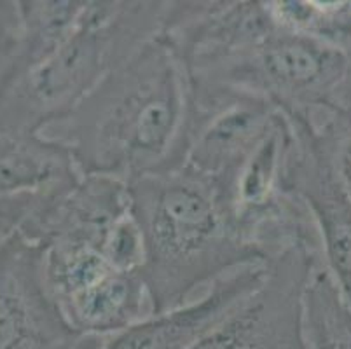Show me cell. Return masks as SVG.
I'll return each mask as SVG.
<instances>
[{"instance_id":"cell-16","label":"cell","mask_w":351,"mask_h":349,"mask_svg":"<svg viewBox=\"0 0 351 349\" xmlns=\"http://www.w3.org/2000/svg\"><path fill=\"white\" fill-rule=\"evenodd\" d=\"M20 2H0V82L12 65L20 40Z\"/></svg>"},{"instance_id":"cell-8","label":"cell","mask_w":351,"mask_h":349,"mask_svg":"<svg viewBox=\"0 0 351 349\" xmlns=\"http://www.w3.org/2000/svg\"><path fill=\"white\" fill-rule=\"evenodd\" d=\"M128 213H132L128 182L107 175H81L73 184L47 192L20 232L40 246L104 250L110 229Z\"/></svg>"},{"instance_id":"cell-14","label":"cell","mask_w":351,"mask_h":349,"mask_svg":"<svg viewBox=\"0 0 351 349\" xmlns=\"http://www.w3.org/2000/svg\"><path fill=\"white\" fill-rule=\"evenodd\" d=\"M313 130L327 152L341 189L351 200V112L336 108Z\"/></svg>"},{"instance_id":"cell-11","label":"cell","mask_w":351,"mask_h":349,"mask_svg":"<svg viewBox=\"0 0 351 349\" xmlns=\"http://www.w3.org/2000/svg\"><path fill=\"white\" fill-rule=\"evenodd\" d=\"M58 306L66 323L81 337H110L152 315L151 296L140 273L121 271H112Z\"/></svg>"},{"instance_id":"cell-12","label":"cell","mask_w":351,"mask_h":349,"mask_svg":"<svg viewBox=\"0 0 351 349\" xmlns=\"http://www.w3.org/2000/svg\"><path fill=\"white\" fill-rule=\"evenodd\" d=\"M302 320L309 349H351V307L325 267L306 285Z\"/></svg>"},{"instance_id":"cell-6","label":"cell","mask_w":351,"mask_h":349,"mask_svg":"<svg viewBox=\"0 0 351 349\" xmlns=\"http://www.w3.org/2000/svg\"><path fill=\"white\" fill-rule=\"evenodd\" d=\"M72 330L44 274V248L20 230L0 243V349H73Z\"/></svg>"},{"instance_id":"cell-3","label":"cell","mask_w":351,"mask_h":349,"mask_svg":"<svg viewBox=\"0 0 351 349\" xmlns=\"http://www.w3.org/2000/svg\"><path fill=\"white\" fill-rule=\"evenodd\" d=\"M170 2L89 0L81 25L43 63L0 89V128L43 133L165 30Z\"/></svg>"},{"instance_id":"cell-15","label":"cell","mask_w":351,"mask_h":349,"mask_svg":"<svg viewBox=\"0 0 351 349\" xmlns=\"http://www.w3.org/2000/svg\"><path fill=\"white\" fill-rule=\"evenodd\" d=\"M101 252L116 271L140 273L145 258V246L142 229L133 213H128L110 229Z\"/></svg>"},{"instance_id":"cell-2","label":"cell","mask_w":351,"mask_h":349,"mask_svg":"<svg viewBox=\"0 0 351 349\" xmlns=\"http://www.w3.org/2000/svg\"><path fill=\"white\" fill-rule=\"evenodd\" d=\"M132 213L145 246L140 276L152 315L171 311L206 292L220 278L264 265L232 226L212 180L186 166L128 182Z\"/></svg>"},{"instance_id":"cell-10","label":"cell","mask_w":351,"mask_h":349,"mask_svg":"<svg viewBox=\"0 0 351 349\" xmlns=\"http://www.w3.org/2000/svg\"><path fill=\"white\" fill-rule=\"evenodd\" d=\"M81 175L62 143L40 133L0 128V196L46 194Z\"/></svg>"},{"instance_id":"cell-1","label":"cell","mask_w":351,"mask_h":349,"mask_svg":"<svg viewBox=\"0 0 351 349\" xmlns=\"http://www.w3.org/2000/svg\"><path fill=\"white\" fill-rule=\"evenodd\" d=\"M196 126L189 72L159 34L40 134L62 143L82 175L132 182L184 166Z\"/></svg>"},{"instance_id":"cell-17","label":"cell","mask_w":351,"mask_h":349,"mask_svg":"<svg viewBox=\"0 0 351 349\" xmlns=\"http://www.w3.org/2000/svg\"><path fill=\"white\" fill-rule=\"evenodd\" d=\"M46 194L0 196V236L8 238L12 232L20 230Z\"/></svg>"},{"instance_id":"cell-5","label":"cell","mask_w":351,"mask_h":349,"mask_svg":"<svg viewBox=\"0 0 351 349\" xmlns=\"http://www.w3.org/2000/svg\"><path fill=\"white\" fill-rule=\"evenodd\" d=\"M322 255L292 250L266 264V280L234 311L187 349H309L302 297Z\"/></svg>"},{"instance_id":"cell-13","label":"cell","mask_w":351,"mask_h":349,"mask_svg":"<svg viewBox=\"0 0 351 349\" xmlns=\"http://www.w3.org/2000/svg\"><path fill=\"white\" fill-rule=\"evenodd\" d=\"M282 28L311 35L346 53L351 47V0H267Z\"/></svg>"},{"instance_id":"cell-4","label":"cell","mask_w":351,"mask_h":349,"mask_svg":"<svg viewBox=\"0 0 351 349\" xmlns=\"http://www.w3.org/2000/svg\"><path fill=\"white\" fill-rule=\"evenodd\" d=\"M344 51L276 25L252 46L191 77L196 89L228 88L269 101L293 124L317 128L337 108Z\"/></svg>"},{"instance_id":"cell-18","label":"cell","mask_w":351,"mask_h":349,"mask_svg":"<svg viewBox=\"0 0 351 349\" xmlns=\"http://www.w3.org/2000/svg\"><path fill=\"white\" fill-rule=\"evenodd\" d=\"M348 56V70L344 75V81L337 93V108L344 112H351V47L346 51Z\"/></svg>"},{"instance_id":"cell-7","label":"cell","mask_w":351,"mask_h":349,"mask_svg":"<svg viewBox=\"0 0 351 349\" xmlns=\"http://www.w3.org/2000/svg\"><path fill=\"white\" fill-rule=\"evenodd\" d=\"M292 124L293 142L287 159L285 182L306 201L317 222L325 269L351 307V200L332 169L317 131Z\"/></svg>"},{"instance_id":"cell-9","label":"cell","mask_w":351,"mask_h":349,"mask_svg":"<svg viewBox=\"0 0 351 349\" xmlns=\"http://www.w3.org/2000/svg\"><path fill=\"white\" fill-rule=\"evenodd\" d=\"M266 265H247L220 278L193 302L151 315L110 335L104 349H187L228 318L266 280Z\"/></svg>"}]
</instances>
